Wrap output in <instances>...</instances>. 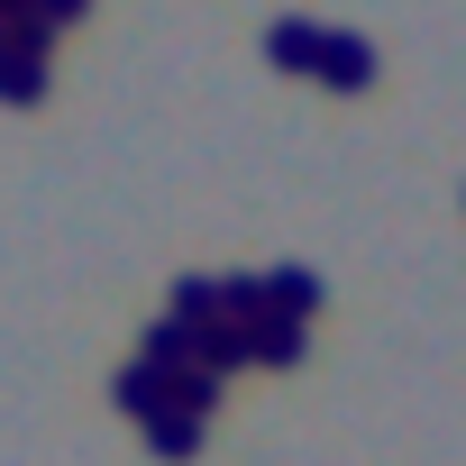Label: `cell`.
<instances>
[{"label": "cell", "mask_w": 466, "mask_h": 466, "mask_svg": "<svg viewBox=\"0 0 466 466\" xmlns=\"http://www.w3.org/2000/svg\"><path fill=\"white\" fill-rule=\"evenodd\" d=\"M320 37H329L320 19H302V10H284V19L266 28V65H275V74H320Z\"/></svg>", "instance_id": "6da1fadb"}, {"label": "cell", "mask_w": 466, "mask_h": 466, "mask_svg": "<svg viewBox=\"0 0 466 466\" xmlns=\"http://www.w3.org/2000/svg\"><path fill=\"white\" fill-rule=\"evenodd\" d=\"M311 83H329V92H366V83H375V46H366L357 28H329V37H320V74H311Z\"/></svg>", "instance_id": "7a4b0ae2"}, {"label": "cell", "mask_w": 466, "mask_h": 466, "mask_svg": "<svg viewBox=\"0 0 466 466\" xmlns=\"http://www.w3.org/2000/svg\"><path fill=\"white\" fill-rule=\"evenodd\" d=\"M46 92H56V56H28V46L0 56V101H10V110H37Z\"/></svg>", "instance_id": "3957f363"}, {"label": "cell", "mask_w": 466, "mask_h": 466, "mask_svg": "<svg viewBox=\"0 0 466 466\" xmlns=\"http://www.w3.org/2000/svg\"><path fill=\"white\" fill-rule=\"evenodd\" d=\"M266 302H275L284 320H311V311H320V275H302V266H284V275H266Z\"/></svg>", "instance_id": "277c9868"}, {"label": "cell", "mask_w": 466, "mask_h": 466, "mask_svg": "<svg viewBox=\"0 0 466 466\" xmlns=\"http://www.w3.org/2000/svg\"><path fill=\"white\" fill-rule=\"evenodd\" d=\"M174 320L210 329V320H219V284H210V275H174Z\"/></svg>", "instance_id": "5b68a950"}, {"label": "cell", "mask_w": 466, "mask_h": 466, "mask_svg": "<svg viewBox=\"0 0 466 466\" xmlns=\"http://www.w3.org/2000/svg\"><path fill=\"white\" fill-rule=\"evenodd\" d=\"M257 357H266V366H302V320L266 311V320H257Z\"/></svg>", "instance_id": "8992f818"}, {"label": "cell", "mask_w": 466, "mask_h": 466, "mask_svg": "<svg viewBox=\"0 0 466 466\" xmlns=\"http://www.w3.org/2000/svg\"><path fill=\"white\" fill-rule=\"evenodd\" d=\"M147 439H156V457H192V448H201V420H192V411H156Z\"/></svg>", "instance_id": "52a82bcc"}, {"label": "cell", "mask_w": 466, "mask_h": 466, "mask_svg": "<svg viewBox=\"0 0 466 466\" xmlns=\"http://www.w3.org/2000/svg\"><path fill=\"white\" fill-rule=\"evenodd\" d=\"M83 10H92V0H37V19H46V28H74Z\"/></svg>", "instance_id": "ba28073f"}]
</instances>
